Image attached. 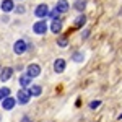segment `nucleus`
I'll list each match as a JSON object with an SVG mask.
<instances>
[{
    "mask_svg": "<svg viewBox=\"0 0 122 122\" xmlns=\"http://www.w3.org/2000/svg\"><path fill=\"white\" fill-rule=\"evenodd\" d=\"M34 15H36L38 18H46V16H49V7H47L46 3L38 5L36 10H34Z\"/></svg>",
    "mask_w": 122,
    "mask_h": 122,
    "instance_id": "1",
    "label": "nucleus"
},
{
    "mask_svg": "<svg viewBox=\"0 0 122 122\" xmlns=\"http://www.w3.org/2000/svg\"><path fill=\"white\" fill-rule=\"evenodd\" d=\"M39 73H41V67H39L38 64H31V65H28V68H26V75H28L29 78H36V76H39Z\"/></svg>",
    "mask_w": 122,
    "mask_h": 122,
    "instance_id": "2",
    "label": "nucleus"
},
{
    "mask_svg": "<svg viewBox=\"0 0 122 122\" xmlns=\"http://www.w3.org/2000/svg\"><path fill=\"white\" fill-rule=\"evenodd\" d=\"M29 98H31V94H29V91L26 90V88H23V90H20L18 94H16V99H18L20 104H26L29 101Z\"/></svg>",
    "mask_w": 122,
    "mask_h": 122,
    "instance_id": "3",
    "label": "nucleus"
},
{
    "mask_svg": "<svg viewBox=\"0 0 122 122\" xmlns=\"http://www.w3.org/2000/svg\"><path fill=\"white\" fill-rule=\"evenodd\" d=\"M26 49H28V44L23 41V39H18L16 42H15V46H13V51H15V54H25L26 52Z\"/></svg>",
    "mask_w": 122,
    "mask_h": 122,
    "instance_id": "4",
    "label": "nucleus"
},
{
    "mask_svg": "<svg viewBox=\"0 0 122 122\" xmlns=\"http://www.w3.org/2000/svg\"><path fill=\"white\" fill-rule=\"evenodd\" d=\"M33 31L36 33V34H44L47 31V23L44 20H41V21H36L34 23V26H33Z\"/></svg>",
    "mask_w": 122,
    "mask_h": 122,
    "instance_id": "5",
    "label": "nucleus"
},
{
    "mask_svg": "<svg viewBox=\"0 0 122 122\" xmlns=\"http://www.w3.org/2000/svg\"><path fill=\"white\" fill-rule=\"evenodd\" d=\"M15 104H16V99L15 98H5L3 101H2V107L5 109V111H10V109H13L15 107Z\"/></svg>",
    "mask_w": 122,
    "mask_h": 122,
    "instance_id": "6",
    "label": "nucleus"
},
{
    "mask_svg": "<svg viewBox=\"0 0 122 122\" xmlns=\"http://www.w3.org/2000/svg\"><path fill=\"white\" fill-rule=\"evenodd\" d=\"M65 60L64 59H57L56 62H54V70H56V73H62L64 70H65Z\"/></svg>",
    "mask_w": 122,
    "mask_h": 122,
    "instance_id": "7",
    "label": "nucleus"
},
{
    "mask_svg": "<svg viewBox=\"0 0 122 122\" xmlns=\"http://www.w3.org/2000/svg\"><path fill=\"white\" fill-rule=\"evenodd\" d=\"M56 8L59 10V13H67L68 8H70V5H68V2L67 0H59L56 5Z\"/></svg>",
    "mask_w": 122,
    "mask_h": 122,
    "instance_id": "8",
    "label": "nucleus"
},
{
    "mask_svg": "<svg viewBox=\"0 0 122 122\" xmlns=\"http://www.w3.org/2000/svg\"><path fill=\"white\" fill-rule=\"evenodd\" d=\"M11 75H13V70H11L10 67H7V68L2 70V73H0V80H2V81H7V80L11 78Z\"/></svg>",
    "mask_w": 122,
    "mask_h": 122,
    "instance_id": "9",
    "label": "nucleus"
},
{
    "mask_svg": "<svg viewBox=\"0 0 122 122\" xmlns=\"http://www.w3.org/2000/svg\"><path fill=\"white\" fill-rule=\"evenodd\" d=\"M60 29H62V21L60 20H52V25H51V31L52 33H60Z\"/></svg>",
    "mask_w": 122,
    "mask_h": 122,
    "instance_id": "10",
    "label": "nucleus"
},
{
    "mask_svg": "<svg viewBox=\"0 0 122 122\" xmlns=\"http://www.w3.org/2000/svg\"><path fill=\"white\" fill-rule=\"evenodd\" d=\"M28 91H29V94H31V96H39V94L42 93V88H41L39 85H31Z\"/></svg>",
    "mask_w": 122,
    "mask_h": 122,
    "instance_id": "11",
    "label": "nucleus"
},
{
    "mask_svg": "<svg viewBox=\"0 0 122 122\" xmlns=\"http://www.w3.org/2000/svg\"><path fill=\"white\" fill-rule=\"evenodd\" d=\"M0 7H2V10H3V11H11L15 5H13V0H3Z\"/></svg>",
    "mask_w": 122,
    "mask_h": 122,
    "instance_id": "12",
    "label": "nucleus"
},
{
    "mask_svg": "<svg viewBox=\"0 0 122 122\" xmlns=\"http://www.w3.org/2000/svg\"><path fill=\"white\" fill-rule=\"evenodd\" d=\"M20 85H21L23 88H28L29 85H31V78H29L28 75H23L21 78H20Z\"/></svg>",
    "mask_w": 122,
    "mask_h": 122,
    "instance_id": "13",
    "label": "nucleus"
},
{
    "mask_svg": "<svg viewBox=\"0 0 122 122\" xmlns=\"http://www.w3.org/2000/svg\"><path fill=\"white\" fill-rule=\"evenodd\" d=\"M85 23H86V16H85V15H80V16L75 20V26L76 28H81Z\"/></svg>",
    "mask_w": 122,
    "mask_h": 122,
    "instance_id": "14",
    "label": "nucleus"
},
{
    "mask_svg": "<svg viewBox=\"0 0 122 122\" xmlns=\"http://www.w3.org/2000/svg\"><path fill=\"white\" fill-rule=\"evenodd\" d=\"M85 7H86V2H85V0H76L75 2V8L78 10V11H83Z\"/></svg>",
    "mask_w": 122,
    "mask_h": 122,
    "instance_id": "15",
    "label": "nucleus"
},
{
    "mask_svg": "<svg viewBox=\"0 0 122 122\" xmlns=\"http://www.w3.org/2000/svg\"><path fill=\"white\" fill-rule=\"evenodd\" d=\"M10 96V90L8 88H0V99L3 101L5 98H8Z\"/></svg>",
    "mask_w": 122,
    "mask_h": 122,
    "instance_id": "16",
    "label": "nucleus"
},
{
    "mask_svg": "<svg viewBox=\"0 0 122 122\" xmlns=\"http://www.w3.org/2000/svg\"><path fill=\"white\" fill-rule=\"evenodd\" d=\"M59 15H60V13H59V10H57V8H54L52 11H49V16H51L52 20H59Z\"/></svg>",
    "mask_w": 122,
    "mask_h": 122,
    "instance_id": "17",
    "label": "nucleus"
},
{
    "mask_svg": "<svg viewBox=\"0 0 122 122\" xmlns=\"http://www.w3.org/2000/svg\"><path fill=\"white\" fill-rule=\"evenodd\" d=\"M83 59H85V56L81 52H75V54H73V60H75V62H81Z\"/></svg>",
    "mask_w": 122,
    "mask_h": 122,
    "instance_id": "18",
    "label": "nucleus"
},
{
    "mask_svg": "<svg viewBox=\"0 0 122 122\" xmlns=\"http://www.w3.org/2000/svg\"><path fill=\"white\" fill-rule=\"evenodd\" d=\"M57 42H59V46H60V47H65L67 46V38H59Z\"/></svg>",
    "mask_w": 122,
    "mask_h": 122,
    "instance_id": "19",
    "label": "nucleus"
},
{
    "mask_svg": "<svg viewBox=\"0 0 122 122\" xmlns=\"http://www.w3.org/2000/svg\"><path fill=\"white\" fill-rule=\"evenodd\" d=\"M99 104H101V101H91L90 103V107L91 109H96V107H99Z\"/></svg>",
    "mask_w": 122,
    "mask_h": 122,
    "instance_id": "20",
    "label": "nucleus"
}]
</instances>
